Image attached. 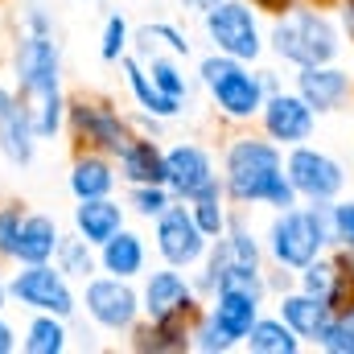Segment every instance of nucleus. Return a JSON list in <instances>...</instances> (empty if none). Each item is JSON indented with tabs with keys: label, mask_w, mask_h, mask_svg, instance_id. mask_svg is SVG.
Here are the masks:
<instances>
[{
	"label": "nucleus",
	"mask_w": 354,
	"mask_h": 354,
	"mask_svg": "<svg viewBox=\"0 0 354 354\" xmlns=\"http://www.w3.org/2000/svg\"><path fill=\"white\" fill-rule=\"evenodd\" d=\"M124 223H128V206H120L115 194H107V198H83V202H75V210H71L75 235H83L91 248L107 243Z\"/></svg>",
	"instance_id": "nucleus-16"
},
{
	"label": "nucleus",
	"mask_w": 354,
	"mask_h": 354,
	"mask_svg": "<svg viewBox=\"0 0 354 354\" xmlns=\"http://www.w3.org/2000/svg\"><path fill=\"white\" fill-rule=\"evenodd\" d=\"M132 50V25L124 12H107L103 17V33H99V62L115 66L124 54Z\"/></svg>",
	"instance_id": "nucleus-33"
},
{
	"label": "nucleus",
	"mask_w": 354,
	"mask_h": 354,
	"mask_svg": "<svg viewBox=\"0 0 354 354\" xmlns=\"http://www.w3.org/2000/svg\"><path fill=\"white\" fill-rule=\"evenodd\" d=\"M342 21H346V33L354 41V0H342Z\"/></svg>",
	"instance_id": "nucleus-40"
},
{
	"label": "nucleus",
	"mask_w": 354,
	"mask_h": 354,
	"mask_svg": "<svg viewBox=\"0 0 354 354\" xmlns=\"http://www.w3.org/2000/svg\"><path fill=\"white\" fill-rule=\"evenodd\" d=\"M21 202H0V264L17 260V231H21Z\"/></svg>",
	"instance_id": "nucleus-37"
},
{
	"label": "nucleus",
	"mask_w": 354,
	"mask_h": 354,
	"mask_svg": "<svg viewBox=\"0 0 354 354\" xmlns=\"http://www.w3.org/2000/svg\"><path fill=\"white\" fill-rule=\"evenodd\" d=\"M120 66H124V83L132 91V99H136V107H140V115L145 120H177L181 111H185V103L181 99H169V95H161V91L153 87V79L145 75V66H140V58L128 50L124 58H120Z\"/></svg>",
	"instance_id": "nucleus-23"
},
{
	"label": "nucleus",
	"mask_w": 354,
	"mask_h": 354,
	"mask_svg": "<svg viewBox=\"0 0 354 354\" xmlns=\"http://www.w3.org/2000/svg\"><path fill=\"white\" fill-rule=\"evenodd\" d=\"M198 288L181 268L165 264L157 272H145L140 284V313L149 322H165V317H194L198 313Z\"/></svg>",
	"instance_id": "nucleus-11"
},
{
	"label": "nucleus",
	"mask_w": 354,
	"mask_h": 354,
	"mask_svg": "<svg viewBox=\"0 0 354 354\" xmlns=\"http://www.w3.org/2000/svg\"><path fill=\"white\" fill-rule=\"evenodd\" d=\"M284 174L292 181V189L309 202H330L346 185V174L334 157H326L317 149H305V145H292V153L284 161Z\"/></svg>",
	"instance_id": "nucleus-13"
},
{
	"label": "nucleus",
	"mask_w": 354,
	"mask_h": 354,
	"mask_svg": "<svg viewBox=\"0 0 354 354\" xmlns=\"http://www.w3.org/2000/svg\"><path fill=\"white\" fill-rule=\"evenodd\" d=\"M334 243L330 239V202H313L309 210H276L272 227H268V252L280 268H301L322 256V248Z\"/></svg>",
	"instance_id": "nucleus-5"
},
{
	"label": "nucleus",
	"mask_w": 354,
	"mask_h": 354,
	"mask_svg": "<svg viewBox=\"0 0 354 354\" xmlns=\"http://www.w3.org/2000/svg\"><path fill=\"white\" fill-rule=\"evenodd\" d=\"M260 124H264L268 140H276V145H305L309 136H313V107L292 91H272L264 99V107H260Z\"/></svg>",
	"instance_id": "nucleus-14"
},
{
	"label": "nucleus",
	"mask_w": 354,
	"mask_h": 354,
	"mask_svg": "<svg viewBox=\"0 0 354 354\" xmlns=\"http://www.w3.org/2000/svg\"><path fill=\"white\" fill-rule=\"evenodd\" d=\"M218 181L223 177L214 169L210 149H202L198 140H177V145L165 149V185H169V194L177 202H189V198H198L202 189H210Z\"/></svg>",
	"instance_id": "nucleus-12"
},
{
	"label": "nucleus",
	"mask_w": 354,
	"mask_h": 354,
	"mask_svg": "<svg viewBox=\"0 0 354 354\" xmlns=\"http://www.w3.org/2000/svg\"><path fill=\"white\" fill-rule=\"evenodd\" d=\"M25 354H66L71 351V322L58 313H29L21 326Z\"/></svg>",
	"instance_id": "nucleus-27"
},
{
	"label": "nucleus",
	"mask_w": 354,
	"mask_h": 354,
	"mask_svg": "<svg viewBox=\"0 0 354 354\" xmlns=\"http://www.w3.org/2000/svg\"><path fill=\"white\" fill-rule=\"evenodd\" d=\"M169 202H177L174 194H169V185L165 181H149V185H128V210L136 214V218H145V223H153Z\"/></svg>",
	"instance_id": "nucleus-35"
},
{
	"label": "nucleus",
	"mask_w": 354,
	"mask_h": 354,
	"mask_svg": "<svg viewBox=\"0 0 354 354\" xmlns=\"http://www.w3.org/2000/svg\"><path fill=\"white\" fill-rule=\"evenodd\" d=\"M115 185H120L115 157L95 153V149H75L71 169H66V189H71L75 202H83V198H107V194H115Z\"/></svg>",
	"instance_id": "nucleus-15"
},
{
	"label": "nucleus",
	"mask_w": 354,
	"mask_h": 354,
	"mask_svg": "<svg viewBox=\"0 0 354 354\" xmlns=\"http://www.w3.org/2000/svg\"><path fill=\"white\" fill-rule=\"evenodd\" d=\"M330 305L322 301V297H313V292H284L280 297V305H276V317L297 334V338H317L322 334V326L330 322Z\"/></svg>",
	"instance_id": "nucleus-25"
},
{
	"label": "nucleus",
	"mask_w": 354,
	"mask_h": 354,
	"mask_svg": "<svg viewBox=\"0 0 354 354\" xmlns=\"http://www.w3.org/2000/svg\"><path fill=\"white\" fill-rule=\"evenodd\" d=\"M202 29H206L210 46L218 54H231L239 62H256L264 54L260 21H256L252 4H243V0H218L214 8H206L202 12Z\"/></svg>",
	"instance_id": "nucleus-9"
},
{
	"label": "nucleus",
	"mask_w": 354,
	"mask_h": 354,
	"mask_svg": "<svg viewBox=\"0 0 354 354\" xmlns=\"http://www.w3.org/2000/svg\"><path fill=\"white\" fill-rule=\"evenodd\" d=\"M8 305H12V297H8V276L0 272V313H8Z\"/></svg>",
	"instance_id": "nucleus-41"
},
{
	"label": "nucleus",
	"mask_w": 354,
	"mask_h": 354,
	"mask_svg": "<svg viewBox=\"0 0 354 354\" xmlns=\"http://www.w3.org/2000/svg\"><path fill=\"white\" fill-rule=\"evenodd\" d=\"M149 50H165L174 58H189L194 54L185 29H177L174 21H149V25L132 29V54H149Z\"/></svg>",
	"instance_id": "nucleus-28"
},
{
	"label": "nucleus",
	"mask_w": 354,
	"mask_h": 354,
	"mask_svg": "<svg viewBox=\"0 0 354 354\" xmlns=\"http://www.w3.org/2000/svg\"><path fill=\"white\" fill-rule=\"evenodd\" d=\"M79 309L103 334H132L140 326V288H132V280L95 272L79 288Z\"/></svg>",
	"instance_id": "nucleus-8"
},
{
	"label": "nucleus",
	"mask_w": 354,
	"mask_h": 354,
	"mask_svg": "<svg viewBox=\"0 0 354 354\" xmlns=\"http://www.w3.org/2000/svg\"><path fill=\"white\" fill-rule=\"evenodd\" d=\"M330 239L354 252V202H334L330 206Z\"/></svg>",
	"instance_id": "nucleus-38"
},
{
	"label": "nucleus",
	"mask_w": 354,
	"mask_h": 354,
	"mask_svg": "<svg viewBox=\"0 0 354 354\" xmlns=\"http://www.w3.org/2000/svg\"><path fill=\"white\" fill-rule=\"evenodd\" d=\"M189 351H202V354H227L231 351V342L218 334V326L206 317V309H198L194 322H189Z\"/></svg>",
	"instance_id": "nucleus-36"
},
{
	"label": "nucleus",
	"mask_w": 354,
	"mask_h": 354,
	"mask_svg": "<svg viewBox=\"0 0 354 354\" xmlns=\"http://www.w3.org/2000/svg\"><path fill=\"white\" fill-rule=\"evenodd\" d=\"M54 264L62 268L75 284H83V280H91L95 272H99V252L91 248L83 235H62V243H58V252H54Z\"/></svg>",
	"instance_id": "nucleus-32"
},
{
	"label": "nucleus",
	"mask_w": 354,
	"mask_h": 354,
	"mask_svg": "<svg viewBox=\"0 0 354 354\" xmlns=\"http://www.w3.org/2000/svg\"><path fill=\"white\" fill-rule=\"evenodd\" d=\"M206 317L218 326V334H223L231 346H239V342L248 338V330L256 326V317H260V301H256V297H248V292L218 288V292H210Z\"/></svg>",
	"instance_id": "nucleus-18"
},
{
	"label": "nucleus",
	"mask_w": 354,
	"mask_h": 354,
	"mask_svg": "<svg viewBox=\"0 0 354 354\" xmlns=\"http://www.w3.org/2000/svg\"><path fill=\"white\" fill-rule=\"evenodd\" d=\"M243 346L252 354H297L301 351V338L280 317H256V326L248 330Z\"/></svg>",
	"instance_id": "nucleus-30"
},
{
	"label": "nucleus",
	"mask_w": 354,
	"mask_h": 354,
	"mask_svg": "<svg viewBox=\"0 0 354 354\" xmlns=\"http://www.w3.org/2000/svg\"><path fill=\"white\" fill-rule=\"evenodd\" d=\"M37 149H41V140H37V132H33L25 107H21V99H17L12 107L0 111V157H4L12 169H29V165L37 161Z\"/></svg>",
	"instance_id": "nucleus-20"
},
{
	"label": "nucleus",
	"mask_w": 354,
	"mask_h": 354,
	"mask_svg": "<svg viewBox=\"0 0 354 354\" xmlns=\"http://www.w3.org/2000/svg\"><path fill=\"white\" fill-rule=\"evenodd\" d=\"M17 4H21V0H17Z\"/></svg>",
	"instance_id": "nucleus-44"
},
{
	"label": "nucleus",
	"mask_w": 354,
	"mask_h": 354,
	"mask_svg": "<svg viewBox=\"0 0 354 354\" xmlns=\"http://www.w3.org/2000/svg\"><path fill=\"white\" fill-rule=\"evenodd\" d=\"M185 206H189V214H194V223L202 227V235H206V239H218V235L227 231V223H231L223 181H218V185H210V189H202V194H198V198H189Z\"/></svg>",
	"instance_id": "nucleus-31"
},
{
	"label": "nucleus",
	"mask_w": 354,
	"mask_h": 354,
	"mask_svg": "<svg viewBox=\"0 0 354 354\" xmlns=\"http://www.w3.org/2000/svg\"><path fill=\"white\" fill-rule=\"evenodd\" d=\"M21 351V330L0 313V354H17Z\"/></svg>",
	"instance_id": "nucleus-39"
},
{
	"label": "nucleus",
	"mask_w": 354,
	"mask_h": 354,
	"mask_svg": "<svg viewBox=\"0 0 354 354\" xmlns=\"http://www.w3.org/2000/svg\"><path fill=\"white\" fill-rule=\"evenodd\" d=\"M313 342H317L322 351H330V354H354V309L351 305L334 309L330 322L322 326V334H317Z\"/></svg>",
	"instance_id": "nucleus-34"
},
{
	"label": "nucleus",
	"mask_w": 354,
	"mask_h": 354,
	"mask_svg": "<svg viewBox=\"0 0 354 354\" xmlns=\"http://www.w3.org/2000/svg\"><path fill=\"white\" fill-rule=\"evenodd\" d=\"M252 4H260V8H288V4H301V0H252Z\"/></svg>",
	"instance_id": "nucleus-43"
},
{
	"label": "nucleus",
	"mask_w": 354,
	"mask_h": 354,
	"mask_svg": "<svg viewBox=\"0 0 354 354\" xmlns=\"http://www.w3.org/2000/svg\"><path fill=\"white\" fill-rule=\"evenodd\" d=\"M66 132L75 140V149H95V153H107L115 157L136 132H132V120L103 95H66Z\"/></svg>",
	"instance_id": "nucleus-6"
},
{
	"label": "nucleus",
	"mask_w": 354,
	"mask_h": 354,
	"mask_svg": "<svg viewBox=\"0 0 354 354\" xmlns=\"http://www.w3.org/2000/svg\"><path fill=\"white\" fill-rule=\"evenodd\" d=\"M153 248H157L161 264H174V268H181V272H189V268L202 264L210 239L202 235V227L194 223V214H189L185 202H169V206L153 218Z\"/></svg>",
	"instance_id": "nucleus-10"
},
{
	"label": "nucleus",
	"mask_w": 354,
	"mask_h": 354,
	"mask_svg": "<svg viewBox=\"0 0 354 354\" xmlns=\"http://www.w3.org/2000/svg\"><path fill=\"white\" fill-rule=\"evenodd\" d=\"M95 252H99V272L120 276V280H136V276H145V268H149V243H145V235L132 231L128 223H124L107 243H99Z\"/></svg>",
	"instance_id": "nucleus-19"
},
{
	"label": "nucleus",
	"mask_w": 354,
	"mask_h": 354,
	"mask_svg": "<svg viewBox=\"0 0 354 354\" xmlns=\"http://www.w3.org/2000/svg\"><path fill=\"white\" fill-rule=\"evenodd\" d=\"M276 58L292 62V66H322V62H334L338 58V29L326 12L317 8H301V4H288L284 17L272 21V33H268Z\"/></svg>",
	"instance_id": "nucleus-4"
},
{
	"label": "nucleus",
	"mask_w": 354,
	"mask_h": 354,
	"mask_svg": "<svg viewBox=\"0 0 354 354\" xmlns=\"http://www.w3.org/2000/svg\"><path fill=\"white\" fill-rule=\"evenodd\" d=\"M136 58H140L145 75L153 79V87L161 91V95L189 103V83H185V75H181V66H177L181 58H174V54H161V50H149V54H136Z\"/></svg>",
	"instance_id": "nucleus-29"
},
{
	"label": "nucleus",
	"mask_w": 354,
	"mask_h": 354,
	"mask_svg": "<svg viewBox=\"0 0 354 354\" xmlns=\"http://www.w3.org/2000/svg\"><path fill=\"white\" fill-rule=\"evenodd\" d=\"M62 223L54 214L41 210H25L21 214V231H17V260L12 264H50L58 243H62Z\"/></svg>",
	"instance_id": "nucleus-17"
},
{
	"label": "nucleus",
	"mask_w": 354,
	"mask_h": 354,
	"mask_svg": "<svg viewBox=\"0 0 354 354\" xmlns=\"http://www.w3.org/2000/svg\"><path fill=\"white\" fill-rule=\"evenodd\" d=\"M301 288L322 297L330 309H342L354 297V272H346L342 260H322L317 256V260H309L301 268Z\"/></svg>",
	"instance_id": "nucleus-24"
},
{
	"label": "nucleus",
	"mask_w": 354,
	"mask_h": 354,
	"mask_svg": "<svg viewBox=\"0 0 354 354\" xmlns=\"http://www.w3.org/2000/svg\"><path fill=\"white\" fill-rule=\"evenodd\" d=\"M12 91L37 132V140H58L66 132V91H62V46L58 21L41 0H21L12 37Z\"/></svg>",
	"instance_id": "nucleus-1"
},
{
	"label": "nucleus",
	"mask_w": 354,
	"mask_h": 354,
	"mask_svg": "<svg viewBox=\"0 0 354 354\" xmlns=\"http://www.w3.org/2000/svg\"><path fill=\"white\" fill-rule=\"evenodd\" d=\"M297 95L313 107V111H334L342 107V99L351 95V75L322 62V66H301L297 75Z\"/></svg>",
	"instance_id": "nucleus-21"
},
{
	"label": "nucleus",
	"mask_w": 354,
	"mask_h": 354,
	"mask_svg": "<svg viewBox=\"0 0 354 354\" xmlns=\"http://www.w3.org/2000/svg\"><path fill=\"white\" fill-rule=\"evenodd\" d=\"M223 194L235 206H297V189L284 174L280 145L260 136H235L223 153Z\"/></svg>",
	"instance_id": "nucleus-2"
},
{
	"label": "nucleus",
	"mask_w": 354,
	"mask_h": 354,
	"mask_svg": "<svg viewBox=\"0 0 354 354\" xmlns=\"http://www.w3.org/2000/svg\"><path fill=\"white\" fill-rule=\"evenodd\" d=\"M181 4H185V8H194V12H206V8H214L218 0H181Z\"/></svg>",
	"instance_id": "nucleus-42"
},
{
	"label": "nucleus",
	"mask_w": 354,
	"mask_h": 354,
	"mask_svg": "<svg viewBox=\"0 0 354 354\" xmlns=\"http://www.w3.org/2000/svg\"><path fill=\"white\" fill-rule=\"evenodd\" d=\"M8 297L25 313H58L66 322L79 317V292L75 280L54 264H12L8 272Z\"/></svg>",
	"instance_id": "nucleus-7"
},
{
	"label": "nucleus",
	"mask_w": 354,
	"mask_h": 354,
	"mask_svg": "<svg viewBox=\"0 0 354 354\" xmlns=\"http://www.w3.org/2000/svg\"><path fill=\"white\" fill-rule=\"evenodd\" d=\"M189 322L194 317H165V322H149L136 326L128 338H132V351L140 354H185L189 351Z\"/></svg>",
	"instance_id": "nucleus-26"
},
{
	"label": "nucleus",
	"mask_w": 354,
	"mask_h": 354,
	"mask_svg": "<svg viewBox=\"0 0 354 354\" xmlns=\"http://www.w3.org/2000/svg\"><path fill=\"white\" fill-rule=\"evenodd\" d=\"M115 169L124 185H149V181H165V149L153 136H132L120 153H115Z\"/></svg>",
	"instance_id": "nucleus-22"
},
{
	"label": "nucleus",
	"mask_w": 354,
	"mask_h": 354,
	"mask_svg": "<svg viewBox=\"0 0 354 354\" xmlns=\"http://www.w3.org/2000/svg\"><path fill=\"white\" fill-rule=\"evenodd\" d=\"M198 83L206 87L210 103L218 115L243 124V120H260V107L268 99V87H264V75H252L248 62L231 58V54H206L198 62Z\"/></svg>",
	"instance_id": "nucleus-3"
}]
</instances>
